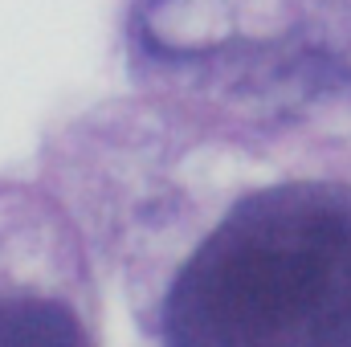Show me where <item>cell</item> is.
Returning <instances> with one entry per match:
<instances>
[{
    "label": "cell",
    "mask_w": 351,
    "mask_h": 347,
    "mask_svg": "<svg viewBox=\"0 0 351 347\" xmlns=\"http://www.w3.org/2000/svg\"><path fill=\"white\" fill-rule=\"evenodd\" d=\"M164 347H351V184L282 176L229 196L176 265Z\"/></svg>",
    "instance_id": "cell-1"
},
{
    "label": "cell",
    "mask_w": 351,
    "mask_h": 347,
    "mask_svg": "<svg viewBox=\"0 0 351 347\" xmlns=\"http://www.w3.org/2000/svg\"><path fill=\"white\" fill-rule=\"evenodd\" d=\"M119 41L131 78L172 110L286 98L327 66L294 0H123Z\"/></svg>",
    "instance_id": "cell-2"
},
{
    "label": "cell",
    "mask_w": 351,
    "mask_h": 347,
    "mask_svg": "<svg viewBox=\"0 0 351 347\" xmlns=\"http://www.w3.org/2000/svg\"><path fill=\"white\" fill-rule=\"evenodd\" d=\"M0 347H90L74 311L45 294L0 298Z\"/></svg>",
    "instance_id": "cell-3"
}]
</instances>
